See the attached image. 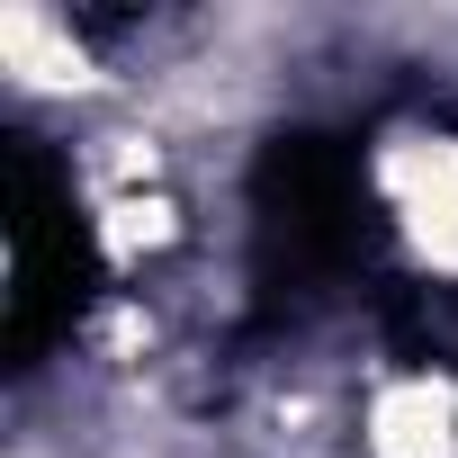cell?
<instances>
[{
	"mask_svg": "<svg viewBox=\"0 0 458 458\" xmlns=\"http://www.w3.org/2000/svg\"><path fill=\"white\" fill-rule=\"evenodd\" d=\"M369 243L360 162L333 135H279L252 180V279L270 306L324 297Z\"/></svg>",
	"mask_w": 458,
	"mask_h": 458,
	"instance_id": "1",
	"label": "cell"
},
{
	"mask_svg": "<svg viewBox=\"0 0 458 458\" xmlns=\"http://www.w3.org/2000/svg\"><path fill=\"white\" fill-rule=\"evenodd\" d=\"M0 225H10V315H0V342H10V369H37L81 297H90V225L81 198L64 180V162L37 135H0Z\"/></svg>",
	"mask_w": 458,
	"mask_h": 458,
	"instance_id": "2",
	"label": "cell"
}]
</instances>
